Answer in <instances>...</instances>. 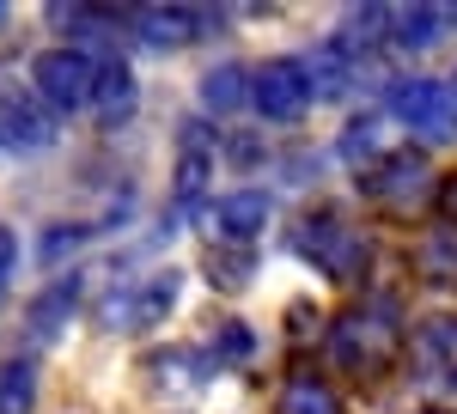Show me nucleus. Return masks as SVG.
<instances>
[{
  "mask_svg": "<svg viewBox=\"0 0 457 414\" xmlns=\"http://www.w3.org/2000/svg\"><path fill=\"white\" fill-rule=\"evenodd\" d=\"M439 25H445V12H433V6H421V12H390V37L396 43H427Z\"/></svg>",
  "mask_w": 457,
  "mask_h": 414,
  "instance_id": "obj_18",
  "label": "nucleus"
},
{
  "mask_svg": "<svg viewBox=\"0 0 457 414\" xmlns=\"http://www.w3.org/2000/svg\"><path fill=\"white\" fill-rule=\"evenodd\" d=\"M421 414H439V409H421Z\"/></svg>",
  "mask_w": 457,
  "mask_h": 414,
  "instance_id": "obj_23",
  "label": "nucleus"
},
{
  "mask_svg": "<svg viewBox=\"0 0 457 414\" xmlns=\"http://www.w3.org/2000/svg\"><path fill=\"white\" fill-rule=\"evenodd\" d=\"M390 116L409 122V128L427 135V140H452L457 135L452 86H439V79H403V86H390Z\"/></svg>",
  "mask_w": 457,
  "mask_h": 414,
  "instance_id": "obj_2",
  "label": "nucleus"
},
{
  "mask_svg": "<svg viewBox=\"0 0 457 414\" xmlns=\"http://www.w3.org/2000/svg\"><path fill=\"white\" fill-rule=\"evenodd\" d=\"M415 360L439 378H457V317H427L415 329Z\"/></svg>",
  "mask_w": 457,
  "mask_h": 414,
  "instance_id": "obj_12",
  "label": "nucleus"
},
{
  "mask_svg": "<svg viewBox=\"0 0 457 414\" xmlns=\"http://www.w3.org/2000/svg\"><path fill=\"white\" fill-rule=\"evenodd\" d=\"M281 414H342V402L329 396V384L317 378H293L281 390Z\"/></svg>",
  "mask_w": 457,
  "mask_h": 414,
  "instance_id": "obj_17",
  "label": "nucleus"
},
{
  "mask_svg": "<svg viewBox=\"0 0 457 414\" xmlns=\"http://www.w3.org/2000/svg\"><path fill=\"white\" fill-rule=\"evenodd\" d=\"M98 62L86 55V49H49V55H37L31 68V86H37V104L55 116V110H79V104H92V92H98Z\"/></svg>",
  "mask_w": 457,
  "mask_h": 414,
  "instance_id": "obj_1",
  "label": "nucleus"
},
{
  "mask_svg": "<svg viewBox=\"0 0 457 414\" xmlns=\"http://www.w3.org/2000/svg\"><path fill=\"white\" fill-rule=\"evenodd\" d=\"M299 244H305V256H312L323 275H336V280H348L353 269H366V244L353 238L342 219H312L305 232H299Z\"/></svg>",
  "mask_w": 457,
  "mask_h": 414,
  "instance_id": "obj_4",
  "label": "nucleus"
},
{
  "mask_svg": "<svg viewBox=\"0 0 457 414\" xmlns=\"http://www.w3.org/2000/svg\"><path fill=\"white\" fill-rule=\"evenodd\" d=\"M37 402V366L31 360H0V414H31Z\"/></svg>",
  "mask_w": 457,
  "mask_h": 414,
  "instance_id": "obj_14",
  "label": "nucleus"
},
{
  "mask_svg": "<svg viewBox=\"0 0 457 414\" xmlns=\"http://www.w3.org/2000/svg\"><path fill=\"white\" fill-rule=\"evenodd\" d=\"M0 146L6 153H49L55 146V116L37 98H0Z\"/></svg>",
  "mask_w": 457,
  "mask_h": 414,
  "instance_id": "obj_6",
  "label": "nucleus"
},
{
  "mask_svg": "<svg viewBox=\"0 0 457 414\" xmlns=\"http://www.w3.org/2000/svg\"><path fill=\"white\" fill-rule=\"evenodd\" d=\"M98 98H104V104H98V116H104V122H122V116L135 110V73L110 62V68L98 73Z\"/></svg>",
  "mask_w": 457,
  "mask_h": 414,
  "instance_id": "obj_16",
  "label": "nucleus"
},
{
  "mask_svg": "<svg viewBox=\"0 0 457 414\" xmlns=\"http://www.w3.org/2000/svg\"><path fill=\"white\" fill-rule=\"evenodd\" d=\"M0 25H6V6H0Z\"/></svg>",
  "mask_w": 457,
  "mask_h": 414,
  "instance_id": "obj_22",
  "label": "nucleus"
},
{
  "mask_svg": "<svg viewBox=\"0 0 457 414\" xmlns=\"http://www.w3.org/2000/svg\"><path fill=\"white\" fill-rule=\"evenodd\" d=\"M445 195H452V207H457V183H452V189H445Z\"/></svg>",
  "mask_w": 457,
  "mask_h": 414,
  "instance_id": "obj_21",
  "label": "nucleus"
},
{
  "mask_svg": "<svg viewBox=\"0 0 457 414\" xmlns=\"http://www.w3.org/2000/svg\"><path fill=\"white\" fill-rule=\"evenodd\" d=\"M202 31H208V19L195 6H141L135 12V37L153 43V49H183V43H195Z\"/></svg>",
  "mask_w": 457,
  "mask_h": 414,
  "instance_id": "obj_9",
  "label": "nucleus"
},
{
  "mask_svg": "<svg viewBox=\"0 0 457 414\" xmlns=\"http://www.w3.org/2000/svg\"><path fill=\"white\" fill-rule=\"evenodd\" d=\"M68 310H73V286H55V293H43V305L31 310V323H37V329H55Z\"/></svg>",
  "mask_w": 457,
  "mask_h": 414,
  "instance_id": "obj_19",
  "label": "nucleus"
},
{
  "mask_svg": "<svg viewBox=\"0 0 457 414\" xmlns=\"http://www.w3.org/2000/svg\"><path fill=\"white\" fill-rule=\"evenodd\" d=\"M390 128H396V116H390V110H360V116L348 122V135H342V153L360 159V146H366V159H390V153H396V146H385Z\"/></svg>",
  "mask_w": 457,
  "mask_h": 414,
  "instance_id": "obj_13",
  "label": "nucleus"
},
{
  "mask_svg": "<svg viewBox=\"0 0 457 414\" xmlns=\"http://www.w3.org/2000/svg\"><path fill=\"white\" fill-rule=\"evenodd\" d=\"M433 183V171H427L421 153H390V159H378L372 171H360V189L372 195V202H409L415 189H427Z\"/></svg>",
  "mask_w": 457,
  "mask_h": 414,
  "instance_id": "obj_7",
  "label": "nucleus"
},
{
  "mask_svg": "<svg viewBox=\"0 0 457 414\" xmlns=\"http://www.w3.org/2000/svg\"><path fill=\"white\" fill-rule=\"evenodd\" d=\"M213 226H220L226 238H256V232L269 226V195H256V189L220 195V202H213Z\"/></svg>",
  "mask_w": 457,
  "mask_h": 414,
  "instance_id": "obj_11",
  "label": "nucleus"
},
{
  "mask_svg": "<svg viewBox=\"0 0 457 414\" xmlns=\"http://www.w3.org/2000/svg\"><path fill=\"white\" fill-rule=\"evenodd\" d=\"M12 262H19V238H12V226H0V280L12 275Z\"/></svg>",
  "mask_w": 457,
  "mask_h": 414,
  "instance_id": "obj_20",
  "label": "nucleus"
},
{
  "mask_svg": "<svg viewBox=\"0 0 457 414\" xmlns=\"http://www.w3.org/2000/svg\"><path fill=\"white\" fill-rule=\"evenodd\" d=\"M177 299V275H153L129 293H116V305H104V323L110 329H146L153 317H165Z\"/></svg>",
  "mask_w": 457,
  "mask_h": 414,
  "instance_id": "obj_8",
  "label": "nucleus"
},
{
  "mask_svg": "<svg viewBox=\"0 0 457 414\" xmlns=\"http://www.w3.org/2000/svg\"><path fill=\"white\" fill-rule=\"evenodd\" d=\"M208 171H213V135H208V122H189L183 128V159H177V207L202 202Z\"/></svg>",
  "mask_w": 457,
  "mask_h": 414,
  "instance_id": "obj_10",
  "label": "nucleus"
},
{
  "mask_svg": "<svg viewBox=\"0 0 457 414\" xmlns=\"http://www.w3.org/2000/svg\"><path fill=\"white\" fill-rule=\"evenodd\" d=\"M329 353H336V366H348V372H372V366H385V360H390L385 317H348V323H336Z\"/></svg>",
  "mask_w": 457,
  "mask_h": 414,
  "instance_id": "obj_5",
  "label": "nucleus"
},
{
  "mask_svg": "<svg viewBox=\"0 0 457 414\" xmlns=\"http://www.w3.org/2000/svg\"><path fill=\"white\" fill-rule=\"evenodd\" d=\"M317 92H312V68L305 62H269V68L256 73V86H250V104L269 116V122H293L305 104H312Z\"/></svg>",
  "mask_w": 457,
  "mask_h": 414,
  "instance_id": "obj_3",
  "label": "nucleus"
},
{
  "mask_svg": "<svg viewBox=\"0 0 457 414\" xmlns=\"http://www.w3.org/2000/svg\"><path fill=\"white\" fill-rule=\"evenodd\" d=\"M250 86H256V73L213 68L208 79H202V98H208V110H238V104H250Z\"/></svg>",
  "mask_w": 457,
  "mask_h": 414,
  "instance_id": "obj_15",
  "label": "nucleus"
}]
</instances>
